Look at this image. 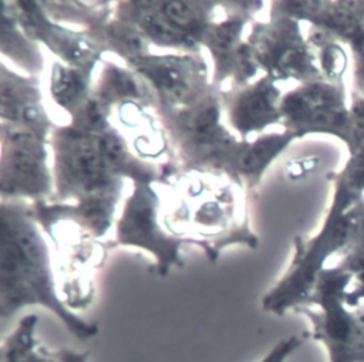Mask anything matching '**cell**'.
Instances as JSON below:
<instances>
[{
  "instance_id": "obj_1",
  "label": "cell",
  "mask_w": 364,
  "mask_h": 362,
  "mask_svg": "<svg viewBox=\"0 0 364 362\" xmlns=\"http://www.w3.org/2000/svg\"><path fill=\"white\" fill-rule=\"evenodd\" d=\"M166 229L203 250L210 261L233 244L259 246L250 229L246 187L225 173L176 169L156 183Z\"/></svg>"
},
{
  "instance_id": "obj_2",
  "label": "cell",
  "mask_w": 364,
  "mask_h": 362,
  "mask_svg": "<svg viewBox=\"0 0 364 362\" xmlns=\"http://www.w3.org/2000/svg\"><path fill=\"white\" fill-rule=\"evenodd\" d=\"M28 305L51 311L78 339L98 334L95 322L74 314L57 290L51 256L44 231L33 217L31 203H0V318L13 317Z\"/></svg>"
},
{
  "instance_id": "obj_3",
  "label": "cell",
  "mask_w": 364,
  "mask_h": 362,
  "mask_svg": "<svg viewBox=\"0 0 364 362\" xmlns=\"http://www.w3.org/2000/svg\"><path fill=\"white\" fill-rule=\"evenodd\" d=\"M328 180L333 196L326 219L316 234L294 238L289 267L262 300L266 312L282 317L306 307L326 261L364 241V193L341 170L331 172Z\"/></svg>"
},
{
  "instance_id": "obj_4",
  "label": "cell",
  "mask_w": 364,
  "mask_h": 362,
  "mask_svg": "<svg viewBox=\"0 0 364 362\" xmlns=\"http://www.w3.org/2000/svg\"><path fill=\"white\" fill-rule=\"evenodd\" d=\"M158 115L179 170H209L228 175L240 139L223 116L222 89L215 85L198 101L181 108H159Z\"/></svg>"
},
{
  "instance_id": "obj_5",
  "label": "cell",
  "mask_w": 364,
  "mask_h": 362,
  "mask_svg": "<svg viewBox=\"0 0 364 362\" xmlns=\"http://www.w3.org/2000/svg\"><path fill=\"white\" fill-rule=\"evenodd\" d=\"M54 194L50 202L77 203L101 196L121 197L124 179L102 156L92 133L55 125L50 136Z\"/></svg>"
},
{
  "instance_id": "obj_6",
  "label": "cell",
  "mask_w": 364,
  "mask_h": 362,
  "mask_svg": "<svg viewBox=\"0 0 364 362\" xmlns=\"http://www.w3.org/2000/svg\"><path fill=\"white\" fill-rule=\"evenodd\" d=\"M351 283L353 275L338 264L326 267L307 305L296 309L311 322L309 336L324 345L330 362H364V329L346 302Z\"/></svg>"
},
{
  "instance_id": "obj_7",
  "label": "cell",
  "mask_w": 364,
  "mask_h": 362,
  "mask_svg": "<svg viewBox=\"0 0 364 362\" xmlns=\"http://www.w3.org/2000/svg\"><path fill=\"white\" fill-rule=\"evenodd\" d=\"M186 241L172 234L164 224L162 197L156 183H134L115 221L114 238L108 248L135 247L154 257L151 271L165 277L173 267H182V246Z\"/></svg>"
},
{
  "instance_id": "obj_8",
  "label": "cell",
  "mask_w": 364,
  "mask_h": 362,
  "mask_svg": "<svg viewBox=\"0 0 364 362\" xmlns=\"http://www.w3.org/2000/svg\"><path fill=\"white\" fill-rule=\"evenodd\" d=\"M246 44L259 71L276 82L323 79L314 47L303 35L300 21L290 16L269 13L267 21L255 20Z\"/></svg>"
},
{
  "instance_id": "obj_9",
  "label": "cell",
  "mask_w": 364,
  "mask_h": 362,
  "mask_svg": "<svg viewBox=\"0 0 364 362\" xmlns=\"http://www.w3.org/2000/svg\"><path fill=\"white\" fill-rule=\"evenodd\" d=\"M0 192L1 200L40 203L54 194L53 168L48 166L50 141L11 124L1 122Z\"/></svg>"
},
{
  "instance_id": "obj_10",
  "label": "cell",
  "mask_w": 364,
  "mask_h": 362,
  "mask_svg": "<svg viewBox=\"0 0 364 362\" xmlns=\"http://www.w3.org/2000/svg\"><path fill=\"white\" fill-rule=\"evenodd\" d=\"M223 16L209 27L202 41L213 62L212 84L219 89L240 87L260 72L252 60L245 30L262 11L264 1H220Z\"/></svg>"
},
{
  "instance_id": "obj_11",
  "label": "cell",
  "mask_w": 364,
  "mask_h": 362,
  "mask_svg": "<svg viewBox=\"0 0 364 362\" xmlns=\"http://www.w3.org/2000/svg\"><path fill=\"white\" fill-rule=\"evenodd\" d=\"M280 115L283 129L296 139L330 135L344 141L350 121L344 84L326 79L299 84L283 94Z\"/></svg>"
},
{
  "instance_id": "obj_12",
  "label": "cell",
  "mask_w": 364,
  "mask_h": 362,
  "mask_svg": "<svg viewBox=\"0 0 364 362\" xmlns=\"http://www.w3.org/2000/svg\"><path fill=\"white\" fill-rule=\"evenodd\" d=\"M127 65L151 85L158 97L156 109L191 105L213 87L202 51L149 53Z\"/></svg>"
},
{
  "instance_id": "obj_13",
  "label": "cell",
  "mask_w": 364,
  "mask_h": 362,
  "mask_svg": "<svg viewBox=\"0 0 364 362\" xmlns=\"http://www.w3.org/2000/svg\"><path fill=\"white\" fill-rule=\"evenodd\" d=\"M7 4L21 30L33 41L44 44L58 61L82 70L90 75L102 62L105 51L87 31L53 21L40 1L14 0L7 1Z\"/></svg>"
},
{
  "instance_id": "obj_14",
  "label": "cell",
  "mask_w": 364,
  "mask_h": 362,
  "mask_svg": "<svg viewBox=\"0 0 364 362\" xmlns=\"http://www.w3.org/2000/svg\"><path fill=\"white\" fill-rule=\"evenodd\" d=\"M282 98L277 82L263 74L249 84L223 89L225 122L240 141H249L269 126L282 124Z\"/></svg>"
},
{
  "instance_id": "obj_15",
  "label": "cell",
  "mask_w": 364,
  "mask_h": 362,
  "mask_svg": "<svg viewBox=\"0 0 364 362\" xmlns=\"http://www.w3.org/2000/svg\"><path fill=\"white\" fill-rule=\"evenodd\" d=\"M0 116L1 122L26 128L50 141L54 124L43 102L40 79L21 74L6 61L0 62Z\"/></svg>"
},
{
  "instance_id": "obj_16",
  "label": "cell",
  "mask_w": 364,
  "mask_h": 362,
  "mask_svg": "<svg viewBox=\"0 0 364 362\" xmlns=\"http://www.w3.org/2000/svg\"><path fill=\"white\" fill-rule=\"evenodd\" d=\"M296 136L289 131L257 135L249 141H240L228 168V176L240 182L247 192L262 180L269 166L289 148Z\"/></svg>"
},
{
  "instance_id": "obj_17",
  "label": "cell",
  "mask_w": 364,
  "mask_h": 362,
  "mask_svg": "<svg viewBox=\"0 0 364 362\" xmlns=\"http://www.w3.org/2000/svg\"><path fill=\"white\" fill-rule=\"evenodd\" d=\"M94 95L111 112L124 104H139L154 111L158 106L156 94L135 70L109 60L101 62Z\"/></svg>"
},
{
  "instance_id": "obj_18",
  "label": "cell",
  "mask_w": 364,
  "mask_h": 362,
  "mask_svg": "<svg viewBox=\"0 0 364 362\" xmlns=\"http://www.w3.org/2000/svg\"><path fill=\"white\" fill-rule=\"evenodd\" d=\"M114 17L136 27L152 45L159 48H168L173 53L202 51L199 45L169 23L156 1H115Z\"/></svg>"
},
{
  "instance_id": "obj_19",
  "label": "cell",
  "mask_w": 364,
  "mask_h": 362,
  "mask_svg": "<svg viewBox=\"0 0 364 362\" xmlns=\"http://www.w3.org/2000/svg\"><path fill=\"white\" fill-rule=\"evenodd\" d=\"M0 53L26 75L40 74L44 68V57L38 43L33 41L18 26L7 1L0 4Z\"/></svg>"
},
{
  "instance_id": "obj_20",
  "label": "cell",
  "mask_w": 364,
  "mask_h": 362,
  "mask_svg": "<svg viewBox=\"0 0 364 362\" xmlns=\"http://www.w3.org/2000/svg\"><path fill=\"white\" fill-rule=\"evenodd\" d=\"M48 89L54 104L73 119L92 98V75L57 60L51 65Z\"/></svg>"
},
{
  "instance_id": "obj_21",
  "label": "cell",
  "mask_w": 364,
  "mask_h": 362,
  "mask_svg": "<svg viewBox=\"0 0 364 362\" xmlns=\"http://www.w3.org/2000/svg\"><path fill=\"white\" fill-rule=\"evenodd\" d=\"M46 14L55 23L78 26L84 31L107 24L115 11V1H40Z\"/></svg>"
},
{
  "instance_id": "obj_22",
  "label": "cell",
  "mask_w": 364,
  "mask_h": 362,
  "mask_svg": "<svg viewBox=\"0 0 364 362\" xmlns=\"http://www.w3.org/2000/svg\"><path fill=\"white\" fill-rule=\"evenodd\" d=\"M105 53L118 55L125 64L151 53V43L132 24L112 17L107 24L87 31Z\"/></svg>"
},
{
  "instance_id": "obj_23",
  "label": "cell",
  "mask_w": 364,
  "mask_h": 362,
  "mask_svg": "<svg viewBox=\"0 0 364 362\" xmlns=\"http://www.w3.org/2000/svg\"><path fill=\"white\" fill-rule=\"evenodd\" d=\"M38 318L28 314L21 318L14 331L3 341L1 362H61L57 352H48L36 338Z\"/></svg>"
},
{
  "instance_id": "obj_24",
  "label": "cell",
  "mask_w": 364,
  "mask_h": 362,
  "mask_svg": "<svg viewBox=\"0 0 364 362\" xmlns=\"http://www.w3.org/2000/svg\"><path fill=\"white\" fill-rule=\"evenodd\" d=\"M307 40L317 53L318 68L323 79L343 82V77L347 70V54L341 43L314 27H311Z\"/></svg>"
},
{
  "instance_id": "obj_25",
  "label": "cell",
  "mask_w": 364,
  "mask_h": 362,
  "mask_svg": "<svg viewBox=\"0 0 364 362\" xmlns=\"http://www.w3.org/2000/svg\"><path fill=\"white\" fill-rule=\"evenodd\" d=\"M338 265L353 275L354 287L347 291L346 302L350 308H357L364 300V241L346 251Z\"/></svg>"
},
{
  "instance_id": "obj_26",
  "label": "cell",
  "mask_w": 364,
  "mask_h": 362,
  "mask_svg": "<svg viewBox=\"0 0 364 362\" xmlns=\"http://www.w3.org/2000/svg\"><path fill=\"white\" fill-rule=\"evenodd\" d=\"M350 158H364V97L354 95L350 104V121L343 141Z\"/></svg>"
},
{
  "instance_id": "obj_27",
  "label": "cell",
  "mask_w": 364,
  "mask_h": 362,
  "mask_svg": "<svg viewBox=\"0 0 364 362\" xmlns=\"http://www.w3.org/2000/svg\"><path fill=\"white\" fill-rule=\"evenodd\" d=\"M364 27V26H363ZM353 60H354V95L364 97V28L363 31L348 44Z\"/></svg>"
},
{
  "instance_id": "obj_28",
  "label": "cell",
  "mask_w": 364,
  "mask_h": 362,
  "mask_svg": "<svg viewBox=\"0 0 364 362\" xmlns=\"http://www.w3.org/2000/svg\"><path fill=\"white\" fill-rule=\"evenodd\" d=\"M310 338L309 332H304L301 335H291L286 339H282L277 342L260 362H284L303 342Z\"/></svg>"
},
{
  "instance_id": "obj_29",
  "label": "cell",
  "mask_w": 364,
  "mask_h": 362,
  "mask_svg": "<svg viewBox=\"0 0 364 362\" xmlns=\"http://www.w3.org/2000/svg\"><path fill=\"white\" fill-rule=\"evenodd\" d=\"M341 172L357 189L364 193V158H348Z\"/></svg>"
},
{
  "instance_id": "obj_30",
  "label": "cell",
  "mask_w": 364,
  "mask_h": 362,
  "mask_svg": "<svg viewBox=\"0 0 364 362\" xmlns=\"http://www.w3.org/2000/svg\"><path fill=\"white\" fill-rule=\"evenodd\" d=\"M61 362H88V352H77L68 348H63L57 352Z\"/></svg>"
},
{
  "instance_id": "obj_31",
  "label": "cell",
  "mask_w": 364,
  "mask_h": 362,
  "mask_svg": "<svg viewBox=\"0 0 364 362\" xmlns=\"http://www.w3.org/2000/svg\"><path fill=\"white\" fill-rule=\"evenodd\" d=\"M355 314H357V318H358V321H360V324H361V327L364 329V305L357 307L355 308Z\"/></svg>"
},
{
  "instance_id": "obj_32",
  "label": "cell",
  "mask_w": 364,
  "mask_h": 362,
  "mask_svg": "<svg viewBox=\"0 0 364 362\" xmlns=\"http://www.w3.org/2000/svg\"><path fill=\"white\" fill-rule=\"evenodd\" d=\"M357 7L361 14V20H363V26H364V1H357Z\"/></svg>"
}]
</instances>
